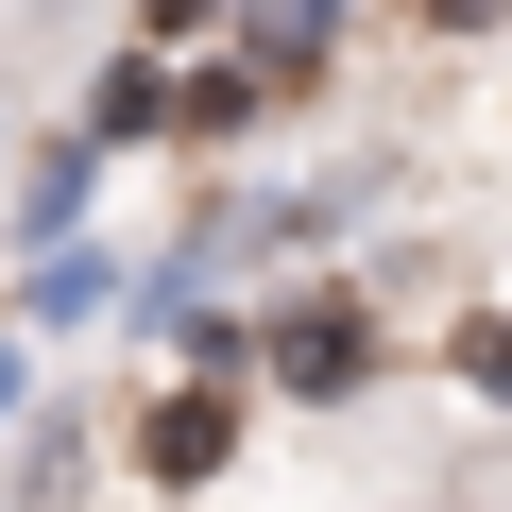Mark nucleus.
I'll return each mask as SVG.
<instances>
[{"mask_svg": "<svg viewBox=\"0 0 512 512\" xmlns=\"http://www.w3.org/2000/svg\"><path fill=\"white\" fill-rule=\"evenodd\" d=\"M205 461H222V393H171L154 410V478H205Z\"/></svg>", "mask_w": 512, "mask_h": 512, "instance_id": "obj_1", "label": "nucleus"}, {"mask_svg": "<svg viewBox=\"0 0 512 512\" xmlns=\"http://www.w3.org/2000/svg\"><path fill=\"white\" fill-rule=\"evenodd\" d=\"M274 359H291V376H308V393H342V376H359V325H342V308H308V325H291V342H274Z\"/></svg>", "mask_w": 512, "mask_h": 512, "instance_id": "obj_2", "label": "nucleus"}]
</instances>
